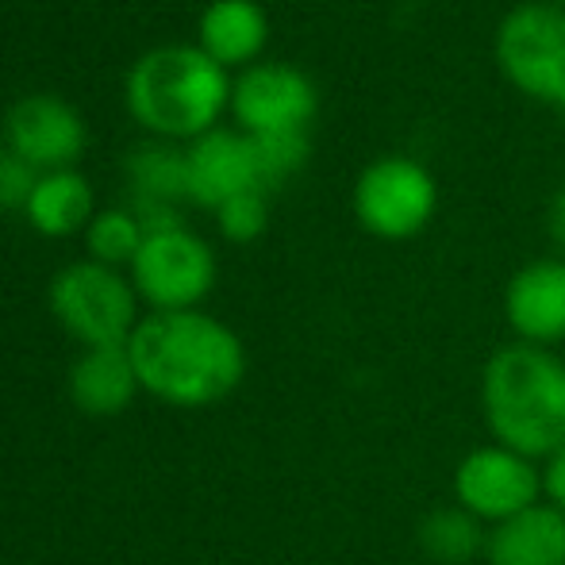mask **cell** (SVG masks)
<instances>
[{"mask_svg": "<svg viewBox=\"0 0 565 565\" xmlns=\"http://www.w3.org/2000/svg\"><path fill=\"white\" fill-rule=\"evenodd\" d=\"M147 393L173 408H209L238 388L246 350L227 323L204 312H154L127 339Z\"/></svg>", "mask_w": 565, "mask_h": 565, "instance_id": "6da1fadb", "label": "cell"}, {"mask_svg": "<svg viewBox=\"0 0 565 565\" xmlns=\"http://www.w3.org/2000/svg\"><path fill=\"white\" fill-rule=\"evenodd\" d=\"M481 412L492 443L523 458H554L565 447V362L554 350L512 342L484 362Z\"/></svg>", "mask_w": 565, "mask_h": 565, "instance_id": "7a4b0ae2", "label": "cell"}, {"mask_svg": "<svg viewBox=\"0 0 565 565\" xmlns=\"http://www.w3.org/2000/svg\"><path fill=\"white\" fill-rule=\"evenodd\" d=\"M131 113L162 135H196L227 100L224 66L209 51L158 46L142 54L127 82Z\"/></svg>", "mask_w": 565, "mask_h": 565, "instance_id": "3957f363", "label": "cell"}, {"mask_svg": "<svg viewBox=\"0 0 565 565\" xmlns=\"http://www.w3.org/2000/svg\"><path fill=\"white\" fill-rule=\"evenodd\" d=\"M51 312L85 347H124L139 328L131 285L100 262H77L54 277Z\"/></svg>", "mask_w": 565, "mask_h": 565, "instance_id": "277c9868", "label": "cell"}, {"mask_svg": "<svg viewBox=\"0 0 565 565\" xmlns=\"http://www.w3.org/2000/svg\"><path fill=\"white\" fill-rule=\"evenodd\" d=\"M500 70L527 97L565 113V12L558 4H523L500 23Z\"/></svg>", "mask_w": 565, "mask_h": 565, "instance_id": "5b68a950", "label": "cell"}, {"mask_svg": "<svg viewBox=\"0 0 565 565\" xmlns=\"http://www.w3.org/2000/svg\"><path fill=\"white\" fill-rule=\"evenodd\" d=\"M454 504L466 508L484 527L512 520L539 504L543 492V469L523 454L489 443V447L469 450L454 466Z\"/></svg>", "mask_w": 565, "mask_h": 565, "instance_id": "8992f818", "label": "cell"}, {"mask_svg": "<svg viewBox=\"0 0 565 565\" xmlns=\"http://www.w3.org/2000/svg\"><path fill=\"white\" fill-rule=\"evenodd\" d=\"M439 209L435 178L412 158H381L358 178L354 212L377 238H412L431 224Z\"/></svg>", "mask_w": 565, "mask_h": 565, "instance_id": "52a82bcc", "label": "cell"}, {"mask_svg": "<svg viewBox=\"0 0 565 565\" xmlns=\"http://www.w3.org/2000/svg\"><path fill=\"white\" fill-rule=\"evenodd\" d=\"M135 289L158 312H189L216 281V258L196 235L181 227L147 231L131 262Z\"/></svg>", "mask_w": 565, "mask_h": 565, "instance_id": "ba28073f", "label": "cell"}, {"mask_svg": "<svg viewBox=\"0 0 565 565\" xmlns=\"http://www.w3.org/2000/svg\"><path fill=\"white\" fill-rule=\"evenodd\" d=\"M235 116L250 135L305 131L316 116V89L292 66H254L235 85Z\"/></svg>", "mask_w": 565, "mask_h": 565, "instance_id": "9c48e42d", "label": "cell"}, {"mask_svg": "<svg viewBox=\"0 0 565 565\" xmlns=\"http://www.w3.org/2000/svg\"><path fill=\"white\" fill-rule=\"evenodd\" d=\"M504 316L520 342L546 350L565 342V262L543 258L523 266L508 281Z\"/></svg>", "mask_w": 565, "mask_h": 565, "instance_id": "30bf717a", "label": "cell"}, {"mask_svg": "<svg viewBox=\"0 0 565 565\" xmlns=\"http://www.w3.org/2000/svg\"><path fill=\"white\" fill-rule=\"evenodd\" d=\"M185 189L193 201L212 204V209H220V204L238 193L262 189L250 139L231 131L201 135L185 158Z\"/></svg>", "mask_w": 565, "mask_h": 565, "instance_id": "8fae6325", "label": "cell"}, {"mask_svg": "<svg viewBox=\"0 0 565 565\" xmlns=\"http://www.w3.org/2000/svg\"><path fill=\"white\" fill-rule=\"evenodd\" d=\"M8 139L28 162L66 166L82 154L85 127L70 105L54 97H28L8 116Z\"/></svg>", "mask_w": 565, "mask_h": 565, "instance_id": "7c38bea8", "label": "cell"}, {"mask_svg": "<svg viewBox=\"0 0 565 565\" xmlns=\"http://www.w3.org/2000/svg\"><path fill=\"white\" fill-rule=\"evenodd\" d=\"M489 565H565V512L539 500L535 508L489 527Z\"/></svg>", "mask_w": 565, "mask_h": 565, "instance_id": "4fadbf2b", "label": "cell"}, {"mask_svg": "<svg viewBox=\"0 0 565 565\" xmlns=\"http://www.w3.org/2000/svg\"><path fill=\"white\" fill-rule=\"evenodd\" d=\"M131 350L124 347H89L70 370V396L85 416H119L139 393Z\"/></svg>", "mask_w": 565, "mask_h": 565, "instance_id": "5bb4252c", "label": "cell"}, {"mask_svg": "<svg viewBox=\"0 0 565 565\" xmlns=\"http://www.w3.org/2000/svg\"><path fill=\"white\" fill-rule=\"evenodd\" d=\"M266 12L254 0H216L201 20L204 51L224 62H246L266 43Z\"/></svg>", "mask_w": 565, "mask_h": 565, "instance_id": "9a60e30c", "label": "cell"}, {"mask_svg": "<svg viewBox=\"0 0 565 565\" xmlns=\"http://www.w3.org/2000/svg\"><path fill=\"white\" fill-rule=\"evenodd\" d=\"M419 551L439 565H466L489 546V527L466 512V508H435L416 527Z\"/></svg>", "mask_w": 565, "mask_h": 565, "instance_id": "2e32d148", "label": "cell"}, {"mask_svg": "<svg viewBox=\"0 0 565 565\" xmlns=\"http://www.w3.org/2000/svg\"><path fill=\"white\" fill-rule=\"evenodd\" d=\"M93 193L85 178L70 170H58L51 178L35 181L28 193V216L43 235H70L89 220Z\"/></svg>", "mask_w": 565, "mask_h": 565, "instance_id": "e0dca14e", "label": "cell"}, {"mask_svg": "<svg viewBox=\"0 0 565 565\" xmlns=\"http://www.w3.org/2000/svg\"><path fill=\"white\" fill-rule=\"evenodd\" d=\"M254 166H258V185H281L285 178L305 166L308 139L305 131H274V135H250Z\"/></svg>", "mask_w": 565, "mask_h": 565, "instance_id": "ac0fdd59", "label": "cell"}, {"mask_svg": "<svg viewBox=\"0 0 565 565\" xmlns=\"http://www.w3.org/2000/svg\"><path fill=\"white\" fill-rule=\"evenodd\" d=\"M142 246V231L127 212H105L89 224V250L100 258V266H116V262H135Z\"/></svg>", "mask_w": 565, "mask_h": 565, "instance_id": "d6986e66", "label": "cell"}, {"mask_svg": "<svg viewBox=\"0 0 565 565\" xmlns=\"http://www.w3.org/2000/svg\"><path fill=\"white\" fill-rule=\"evenodd\" d=\"M216 212H220V227H224V235L235 238V243H250V238H258L262 231H266V220H269L262 189L231 196V201L220 204Z\"/></svg>", "mask_w": 565, "mask_h": 565, "instance_id": "ffe728a7", "label": "cell"}, {"mask_svg": "<svg viewBox=\"0 0 565 565\" xmlns=\"http://www.w3.org/2000/svg\"><path fill=\"white\" fill-rule=\"evenodd\" d=\"M543 492H546V500L558 508V512H565V447L554 454V458H546V466H543Z\"/></svg>", "mask_w": 565, "mask_h": 565, "instance_id": "44dd1931", "label": "cell"}, {"mask_svg": "<svg viewBox=\"0 0 565 565\" xmlns=\"http://www.w3.org/2000/svg\"><path fill=\"white\" fill-rule=\"evenodd\" d=\"M551 238L565 250V189L554 196V204H551Z\"/></svg>", "mask_w": 565, "mask_h": 565, "instance_id": "7402d4cb", "label": "cell"}, {"mask_svg": "<svg viewBox=\"0 0 565 565\" xmlns=\"http://www.w3.org/2000/svg\"><path fill=\"white\" fill-rule=\"evenodd\" d=\"M554 4H565V0H554Z\"/></svg>", "mask_w": 565, "mask_h": 565, "instance_id": "603a6c76", "label": "cell"}]
</instances>
